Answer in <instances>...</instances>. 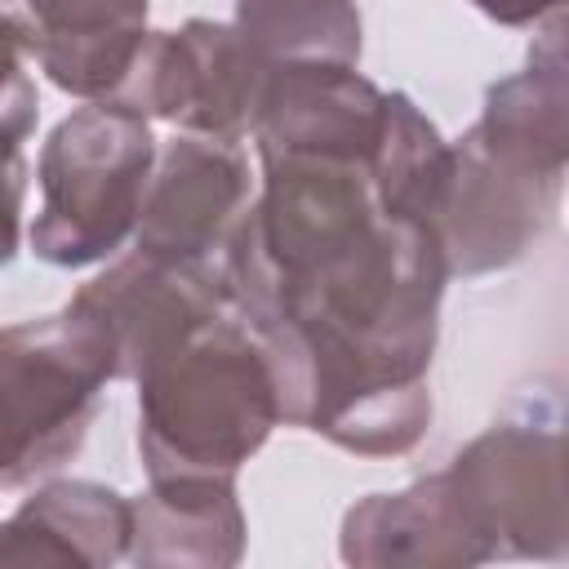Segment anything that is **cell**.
I'll list each match as a JSON object with an SVG mask.
<instances>
[{
  "mask_svg": "<svg viewBox=\"0 0 569 569\" xmlns=\"http://www.w3.org/2000/svg\"><path fill=\"white\" fill-rule=\"evenodd\" d=\"M569 164L565 13H551L525 71L489 84L480 120L449 142L436 240L449 276H485L525 258L551 227Z\"/></svg>",
  "mask_w": 569,
  "mask_h": 569,
  "instance_id": "1",
  "label": "cell"
},
{
  "mask_svg": "<svg viewBox=\"0 0 569 569\" xmlns=\"http://www.w3.org/2000/svg\"><path fill=\"white\" fill-rule=\"evenodd\" d=\"M133 382L151 480H236L280 422L267 351L236 311L204 320Z\"/></svg>",
  "mask_w": 569,
  "mask_h": 569,
  "instance_id": "2",
  "label": "cell"
},
{
  "mask_svg": "<svg viewBox=\"0 0 569 569\" xmlns=\"http://www.w3.org/2000/svg\"><path fill=\"white\" fill-rule=\"evenodd\" d=\"M147 116L120 102L71 111L40 151V213L27 231L49 267H89L111 258L138 227V209L156 169Z\"/></svg>",
  "mask_w": 569,
  "mask_h": 569,
  "instance_id": "3",
  "label": "cell"
},
{
  "mask_svg": "<svg viewBox=\"0 0 569 569\" xmlns=\"http://www.w3.org/2000/svg\"><path fill=\"white\" fill-rule=\"evenodd\" d=\"M116 382L98 333L67 307L0 329V489L31 485L71 462L89 436L102 387Z\"/></svg>",
  "mask_w": 569,
  "mask_h": 569,
  "instance_id": "4",
  "label": "cell"
},
{
  "mask_svg": "<svg viewBox=\"0 0 569 569\" xmlns=\"http://www.w3.org/2000/svg\"><path fill=\"white\" fill-rule=\"evenodd\" d=\"M489 556L560 560L569 547L565 431L556 405H525L476 436L445 471Z\"/></svg>",
  "mask_w": 569,
  "mask_h": 569,
  "instance_id": "5",
  "label": "cell"
},
{
  "mask_svg": "<svg viewBox=\"0 0 569 569\" xmlns=\"http://www.w3.org/2000/svg\"><path fill=\"white\" fill-rule=\"evenodd\" d=\"M271 62L236 31V22L191 18L178 31H147L129 76L107 102L187 133L240 142L253 133Z\"/></svg>",
  "mask_w": 569,
  "mask_h": 569,
  "instance_id": "6",
  "label": "cell"
},
{
  "mask_svg": "<svg viewBox=\"0 0 569 569\" xmlns=\"http://www.w3.org/2000/svg\"><path fill=\"white\" fill-rule=\"evenodd\" d=\"M67 311L98 333L116 378H138L204 320L231 311V298L222 262H164L133 249L80 284Z\"/></svg>",
  "mask_w": 569,
  "mask_h": 569,
  "instance_id": "7",
  "label": "cell"
},
{
  "mask_svg": "<svg viewBox=\"0 0 569 569\" xmlns=\"http://www.w3.org/2000/svg\"><path fill=\"white\" fill-rule=\"evenodd\" d=\"M244 209L249 160L240 142L182 133L156 151L133 249L164 262H222V249Z\"/></svg>",
  "mask_w": 569,
  "mask_h": 569,
  "instance_id": "8",
  "label": "cell"
},
{
  "mask_svg": "<svg viewBox=\"0 0 569 569\" xmlns=\"http://www.w3.org/2000/svg\"><path fill=\"white\" fill-rule=\"evenodd\" d=\"M0 22L58 89L107 102L147 40V0H4Z\"/></svg>",
  "mask_w": 569,
  "mask_h": 569,
  "instance_id": "9",
  "label": "cell"
},
{
  "mask_svg": "<svg viewBox=\"0 0 569 569\" xmlns=\"http://www.w3.org/2000/svg\"><path fill=\"white\" fill-rule=\"evenodd\" d=\"M347 565H480L489 547L467 525L445 471L400 493H369L342 516Z\"/></svg>",
  "mask_w": 569,
  "mask_h": 569,
  "instance_id": "10",
  "label": "cell"
},
{
  "mask_svg": "<svg viewBox=\"0 0 569 569\" xmlns=\"http://www.w3.org/2000/svg\"><path fill=\"white\" fill-rule=\"evenodd\" d=\"M129 551V498L93 480H53L0 520V565H116Z\"/></svg>",
  "mask_w": 569,
  "mask_h": 569,
  "instance_id": "11",
  "label": "cell"
},
{
  "mask_svg": "<svg viewBox=\"0 0 569 569\" xmlns=\"http://www.w3.org/2000/svg\"><path fill=\"white\" fill-rule=\"evenodd\" d=\"M244 551V511L236 480H151L129 498L133 565H236Z\"/></svg>",
  "mask_w": 569,
  "mask_h": 569,
  "instance_id": "12",
  "label": "cell"
},
{
  "mask_svg": "<svg viewBox=\"0 0 569 569\" xmlns=\"http://www.w3.org/2000/svg\"><path fill=\"white\" fill-rule=\"evenodd\" d=\"M236 31L276 62H351L360 58L356 0H236Z\"/></svg>",
  "mask_w": 569,
  "mask_h": 569,
  "instance_id": "13",
  "label": "cell"
},
{
  "mask_svg": "<svg viewBox=\"0 0 569 569\" xmlns=\"http://www.w3.org/2000/svg\"><path fill=\"white\" fill-rule=\"evenodd\" d=\"M36 111L40 102L27 76V49L0 22V267L13 262L22 240V196H27L22 142L36 129Z\"/></svg>",
  "mask_w": 569,
  "mask_h": 569,
  "instance_id": "14",
  "label": "cell"
},
{
  "mask_svg": "<svg viewBox=\"0 0 569 569\" xmlns=\"http://www.w3.org/2000/svg\"><path fill=\"white\" fill-rule=\"evenodd\" d=\"M485 18L502 22V27H529V22H547L551 13L565 9V0H471Z\"/></svg>",
  "mask_w": 569,
  "mask_h": 569,
  "instance_id": "15",
  "label": "cell"
}]
</instances>
